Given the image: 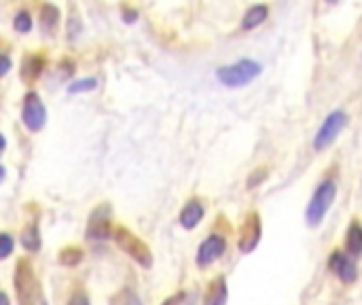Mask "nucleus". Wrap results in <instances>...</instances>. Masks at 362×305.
<instances>
[{
    "mask_svg": "<svg viewBox=\"0 0 362 305\" xmlns=\"http://www.w3.org/2000/svg\"><path fill=\"white\" fill-rule=\"evenodd\" d=\"M265 178H267V170H263V168L255 170V174L248 178V189H255V187H257V182H263Z\"/></svg>",
    "mask_w": 362,
    "mask_h": 305,
    "instance_id": "4be33fe9",
    "label": "nucleus"
},
{
    "mask_svg": "<svg viewBox=\"0 0 362 305\" xmlns=\"http://www.w3.org/2000/svg\"><path fill=\"white\" fill-rule=\"evenodd\" d=\"M21 244L25 246V251H32L36 253L41 248V238H39V229L36 225H28L21 233Z\"/></svg>",
    "mask_w": 362,
    "mask_h": 305,
    "instance_id": "f3484780",
    "label": "nucleus"
},
{
    "mask_svg": "<svg viewBox=\"0 0 362 305\" xmlns=\"http://www.w3.org/2000/svg\"><path fill=\"white\" fill-rule=\"evenodd\" d=\"M13 25H15V30H17V32H21V34L30 32V30H32V17H30V13H25V11L17 13V15H15Z\"/></svg>",
    "mask_w": 362,
    "mask_h": 305,
    "instance_id": "a211bd4d",
    "label": "nucleus"
},
{
    "mask_svg": "<svg viewBox=\"0 0 362 305\" xmlns=\"http://www.w3.org/2000/svg\"><path fill=\"white\" fill-rule=\"evenodd\" d=\"M328 269L337 275V278L345 284H352L358 278V267L354 263V257L341 251H335L328 259Z\"/></svg>",
    "mask_w": 362,
    "mask_h": 305,
    "instance_id": "1a4fd4ad",
    "label": "nucleus"
},
{
    "mask_svg": "<svg viewBox=\"0 0 362 305\" xmlns=\"http://www.w3.org/2000/svg\"><path fill=\"white\" fill-rule=\"evenodd\" d=\"M60 25V11L53 5H45L41 11V28L45 34H53Z\"/></svg>",
    "mask_w": 362,
    "mask_h": 305,
    "instance_id": "2eb2a0df",
    "label": "nucleus"
},
{
    "mask_svg": "<svg viewBox=\"0 0 362 305\" xmlns=\"http://www.w3.org/2000/svg\"><path fill=\"white\" fill-rule=\"evenodd\" d=\"M43 68H45V60L39 58V55H30V58H25V62L21 66V78L25 83H32L34 78H39Z\"/></svg>",
    "mask_w": 362,
    "mask_h": 305,
    "instance_id": "dca6fc26",
    "label": "nucleus"
},
{
    "mask_svg": "<svg viewBox=\"0 0 362 305\" xmlns=\"http://www.w3.org/2000/svg\"><path fill=\"white\" fill-rule=\"evenodd\" d=\"M184 299V295L182 293H178V295H174V297H170V299H165L163 301V305H180V301Z\"/></svg>",
    "mask_w": 362,
    "mask_h": 305,
    "instance_id": "a878e982",
    "label": "nucleus"
},
{
    "mask_svg": "<svg viewBox=\"0 0 362 305\" xmlns=\"http://www.w3.org/2000/svg\"><path fill=\"white\" fill-rule=\"evenodd\" d=\"M136 17H138V13L134 11V9H123V19L127 21V23H131V21H136Z\"/></svg>",
    "mask_w": 362,
    "mask_h": 305,
    "instance_id": "393cba45",
    "label": "nucleus"
},
{
    "mask_svg": "<svg viewBox=\"0 0 362 305\" xmlns=\"http://www.w3.org/2000/svg\"><path fill=\"white\" fill-rule=\"evenodd\" d=\"M5 145H7V143H5V136L0 134V155H3V151H5Z\"/></svg>",
    "mask_w": 362,
    "mask_h": 305,
    "instance_id": "c85d7f7f",
    "label": "nucleus"
},
{
    "mask_svg": "<svg viewBox=\"0 0 362 305\" xmlns=\"http://www.w3.org/2000/svg\"><path fill=\"white\" fill-rule=\"evenodd\" d=\"M81 259H83V253L78 251V248H66V251L62 253V257H60V261L64 265H76Z\"/></svg>",
    "mask_w": 362,
    "mask_h": 305,
    "instance_id": "aec40b11",
    "label": "nucleus"
},
{
    "mask_svg": "<svg viewBox=\"0 0 362 305\" xmlns=\"http://www.w3.org/2000/svg\"><path fill=\"white\" fill-rule=\"evenodd\" d=\"M125 305H142V301H140V299H138V297H134V295H131V297H129V299L125 301Z\"/></svg>",
    "mask_w": 362,
    "mask_h": 305,
    "instance_id": "bb28decb",
    "label": "nucleus"
},
{
    "mask_svg": "<svg viewBox=\"0 0 362 305\" xmlns=\"http://www.w3.org/2000/svg\"><path fill=\"white\" fill-rule=\"evenodd\" d=\"M204 214H206L204 206H202L198 200H191V202L182 208V212H180V225H182L184 229H195V227H198V225L202 223Z\"/></svg>",
    "mask_w": 362,
    "mask_h": 305,
    "instance_id": "f8f14e48",
    "label": "nucleus"
},
{
    "mask_svg": "<svg viewBox=\"0 0 362 305\" xmlns=\"http://www.w3.org/2000/svg\"><path fill=\"white\" fill-rule=\"evenodd\" d=\"M5 178V168H0V180H3Z\"/></svg>",
    "mask_w": 362,
    "mask_h": 305,
    "instance_id": "c756f323",
    "label": "nucleus"
},
{
    "mask_svg": "<svg viewBox=\"0 0 362 305\" xmlns=\"http://www.w3.org/2000/svg\"><path fill=\"white\" fill-rule=\"evenodd\" d=\"M345 253L352 255L354 259L362 257V225L356 223V220L348 227L345 233Z\"/></svg>",
    "mask_w": 362,
    "mask_h": 305,
    "instance_id": "ddd939ff",
    "label": "nucleus"
},
{
    "mask_svg": "<svg viewBox=\"0 0 362 305\" xmlns=\"http://www.w3.org/2000/svg\"><path fill=\"white\" fill-rule=\"evenodd\" d=\"M261 64L255 60H239L231 66H222L216 70V78L222 83L225 87H244L248 83H253L261 74Z\"/></svg>",
    "mask_w": 362,
    "mask_h": 305,
    "instance_id": "f03ea898",
    "label": "nucleus"
},
{
    "mask_svg": "<svg viewBox=\"0 0 362 305\" xmlns=\"http://www.w3.org/2000/svg\"><path fill=\"white\" fill-rule=\"evenodd\" d=\"M348 125V115L343 110H332V113L322 121L318 134L314 136V149L318 153L326 151L332 143L337 140V136L341 134V129Z\"/></svg>",
    "mask_w": 362,
    "mask_h": 305,
    "instance_id": "39448f33",
    "label": "nucleus"
},
{
    "mask_svg": "<svg viewBox=\"0 0 362 305\" xmlns=\"http://www.w3.org/2000/svg\"><path fill=\"white\" fill-rule=\"evenodd\" d=\"M96 85H98V81H96V78H83V81H76V83H72V85L68 87V92H70V94L92 92V90H96Z\"/></svg>",
    "mask_w": 362,
    "mask_h": 305,
    "instance_id": "6ab92c4d",
    "label": "nucleus"
},
{
    "mask_svg": "<svg viewBox=\"0 0 362 305\" xmlns=\"http://www.w3.org/2000/svg\"><path fill=\"white\" fill-rule=\"evenodd\" d=\"M108 206H102L94 212L89 225H87V238L89 240H108L113 235V227H110V216Z\"/></svg>",
    "mask_w": 362,
    "mask_h": 305,
    "instance_id": "9d476101",
    "label": "nucleus"
},
{
    "mask_svg": "<svg viewBox=\"0 0 362 305\" xmlns=\"http://www.w3.org/2000/svg\"><path fill=\"white\" fill-rule=\"evenodd\" d=\"M0 305H9V297L5 293H0Z\"/></svg>",
    "mask_w": 362,
    "mask_h": 305,
    "instance_id": "cd10ccee",
    "label": "nucleus"
},
{
    "mask_svg": "<svg viewBox=\"0 0 362 305\" xmlns=\"http://www.w3.org/2000/svg\"><path fill=\"white\" fill-rule=\"evenodd\" d=\"M23 123L25 127L30 129V132H39L43 129L45 121H47V110L41 102V98L36 94H28L25 96V104H23Z\"/></svg>",
    "mask_w": 362,
    "mask_h": 305,
    "instance_id": "6e6552de",
    "label": "nucleus"
},
{
    "mask_svg": "<svg viewBox=\"0 0 362 305\" xmlns=\"http://www.w3.org/2000/svg\"><path fill=\"white\" fill-rule=\"evenodd\" d=\"M335 196H337V185L332 180H324L318 185L316 193L312 196L310 204H308V210H305V223L310 227H320L324 216L328 214L332 202H335Z\"/></svg>",
    "mask_w": 362,
    "mask_h": 305,
    "instance_id": "f257e3e1",
    "label": "nucleus"
},
{
    "mask_svg": "<svg viewBox=\"0 0 362 305\" xmlns=\"http://www.w3.org/2000/svg\"><path fill=\"white\" fill-rule=\"evenodd\" d=\"M229 299V288H227V280L218 275L214 278L208 286V293L204 297V305H227Z\"/></svg>",
    "mask_w": 362,
    "mask_h": 305,
    "instance_id": "9b49d317",
    "label": "nucleus"
},
{
    "mask_svg": "<svg viewBox=\"0 0 362 305\" xmlns=\"http://www.w3.org/2000/svg\"><path fill=\"white\" fill-rule=\"evenodd\" d=\"M267 17H269V7L267 5H253L244 13L242 28L244 30H255V28H259Z\"/></svg>",
    "mask_w": 362,
    "mask_h": 305,
    "instance_id": "4468645a",
    "label": "nucleus"
},
{
    "mask_svg": "<svg viewBox=\"0 0 362 305\" xmlns=\"http://www.w3.org/2000/svg\"><path fill=\"white\" fill-rule=\"evenodd\" d=\"M9 70H11V60L5 53H0V78H3Z\"/></svg>",
    "mask_w": 362,
    "mask_h": 305,
    "instance_id": "b1692460",
    "label": "nucleus"
},
{
    "mask_svg": "<svg viewBox=\"0 0 362 305\" xmlns=\"http://www.w3.org/2000/svg\"><path fill=\"white\" fill-rule=\"evenodd\" d=\"M68 305H89V299H87V295L83 293V291H76V293L70 297Z\"/></svg>",
    "mask_w": 362,
    "mask_h": 305,
    "instance_id": "5701e85b",
    "label": "nucleus"
},
{
    "mask_svg": "<svg viewBox=\"0 0 362 305\" xmlns=\"http://www.w3.org/2000/svg\"><path fill=\"white\" fill-rule=\"evenodd\" d=\"M326 3H328V5H337V3H339V0H326Z\"/></svg>",
    "mask_w": 362,
    "mask_h": 305,
    "instance_id": "7c9ffc66",
    "label": "nucleus"
},
{
    "mask_svg": "<svg viewBox=\"0 0 362 305\" xmlns=\"http://www.w3.org/2000/svg\"><path fill=\"white\" fill-rule=\"evenodd\" d=\"M113 238H115V242H117V246L121 248V251L125 255H129L136 263H140L142 267H151L153 265V255L149 251V246L138 235H134L125 227H117L113 231Z\"/></svg>",
    "mask_w": 362,
    "mask_h": 305,
    "instance_id": "20e7f679",
    "label": "nucleus"
},
{
    "mask_svg": "<svg viewBox=\"0 0 362 305\" xmlns=\"http://www.w3.org/2000/svg\"><path fill=\"white\" fill-rule=\"evenodd\" d=\"M13 253V238L9 233H0V259H7Z\"/></svg>",
    "mask_w": 362,
    "mask_h": 305,
    "instance_id": "412c9836",
    "label": "nucleus"
},
{
    "mask_svg": "<svg viewBox=\"0 0 362 305\" xmlns=\"http://www.w3.org/2000/svg\"><path fill=\"white\" fill-rule=\"evenodd\" d=\"M261 235H263V225H261V216L257 212H250L244 220L242 225V231H239V253L244 255H250L259 246L261 242Z\"/></svg>",
    "mask_w": 362,
    "mask_h": 305,
    "instance_id": "423d86ee",
    "label": "nucleus"
},
{
    "mask_svg": "<svg viewBox=\"0 0 362 305\" xmlns=\"http://www.w3.org/2000/svg\"><path fill=\"white\" fill-rule=\"evenodd\" d=\"M15 293H17L19 305H39L41 303L39 280L34 275L32 265L25 259H21L17 263V269H15Z\"/></svg>",
    "mask_w": 362,
    "mask_h": 305,
    "instance_id": "7ed1b4c3",
    "label": "nucleus"
},
{
    "mask_svg": "<svg viewBox=\"0 0 362 305\" xmlns=\"http://www.w3.org/2000/svg\"><path fill=\"white\" fill-rule=\"evenodd\" d=\"M227 251V240L214 233V235H208L200 248H198V257H195V261H198L200 267H210L212 263H216L222 255H225Z\"/></svg>",
    "mask_w": 362,
    "mask_h": 305,
    "instance_id": "0eeeda50",
    "label": "nucleus"
}]
</instances>
